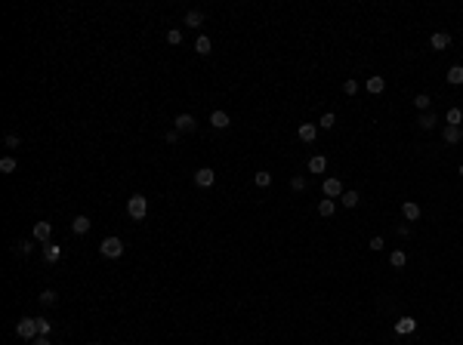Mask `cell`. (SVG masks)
Segmentation results:
<instances>
[{"instance_id":"obj_1","label":"cell","mask_w":463,"mask_h":345,"mask_svg":"<svg viewBox=\"0 0 463 345\" xmlns=\"http://www.w3.org/2000/svg\"><path fill=\"white\" fill-rule=\"evenodd\" d=\"M127 213H130V219L142 222V219H145V213H148V201L142 198V194H133V198L127 201Z\"/></svg>"},{"instance_id":"obj_2","label":"cell","mask_w":463,"mask_h":345,"mask_svg":"<svg viewBox=\"0 0 463 345\" xmlns=\"http://www.w3.org/2000/svg\"><path fill=\"white\" fill-rule=\"evenodd\" d=\"M99 253L105 259H118V256H124V244H121V237H105L99 244Z\"/></svg>"},{"instance_id":"obj_3","label":"cell","mask_w":463,"mask_h":345,"mask_svg":"<svg viewBox=\"0 0 463 345\" xmlns=\"http://www.w3.org/2000/svg\"><path fill=\"white\" fill-rule=\"evenodd\" d=\"M16 333H19L22 339L34 342V339L40 336V333H37V317H22V320H19V327H16Z\"/></svg>"},{"instance_id":"obj_4","label":"cell","mask_w":463,"mask_h":345,"mask_svg":"<svg viewBox=\"0 0 463 345\" xmlns=\"http://www.w3.org/2000/svg\"><path fill=\"white\" fill-rule=\"evenodd\" d=\"M213 182H216V172L210 167H201L198 172H195V185H198V188H210Z\"/></svg>"},{"instance_id":"obj_5","label":"cell","mask_w":463,"mask_h":345,"mask_svg":"<svg viewBox=\"0 0 463 345\" xmlns=\"http://www.w3.org/2000/svg\"><path fill=\"white\" fill-rule=\"evenodd\" d=\"M321 191H324V194H328V198H331V201H333V198H343V182H340V179H333V176H331V179H324V185H321Z\"/></svg>"},{"instance_id":"obj_6","label":"cell","mask_w":463,"mask_h":345,"mask_svg":"<svg viewBox=\"0 0 463 345\" xmlns=\"http://www.w3.org/2000/svg\"><path fill=\"white\" fill-rule=\"evenodd\" d=\"M195 126H198V123H195L192 114H179V117L173 120V130H176V133H192Z\"/></svg>"},{"instance_id":"obj_7","label":"cell","mask_w":463,"mask_h":345,"mask_svg":"<svg viewBox=\"0 0 463 345\" xmlns=\"http://www.w3.org/2000/svg\"><path fill=\"white\" fill-rule=\"evenodd\" d=\"M31 234H34V240H40V244H50V237H53V225H50V222H37Z\"/></svg>"},{"instance_id":"obj_8","label":"cell","mask_w":463,"mask_h":345,"mask_svg":"<svg viewBox=\"0 0 463 345\" xmlns=\"http://www.w3.org/2000/svg\"><path fill=\"white\" fill-rule=\"evenodd\" d=\"M430 47H432V50H438V53H442V50H448V47H451V34H445V31H435L432 37H430Z\"/></svg>"},{"instance_id":"obj_9","label":"cell","mask_w":463,"mask_h":345,"mask_svg":"<svg viewBox=\"0 0 463 345\" xmlns=\"http://www.w3.org/2000/svg\"><path fill=\"white\" fill-rule=\"evenodd\" d=\"M297 136H299L303 142H315V136H318V126H315V123H299Z\"/></svg>"},{"instance_id":"obj_10","label":"cell","mask_w":463,"mask_h":345,"mask_svg":"<svg viewBox=\"0 0 463 345\" xmlns=\"http://www.w3.org/2000/svg\"><path fill=\"white\" fill-rule=\"evenodd\" d=\"M90 225H93L90 216H74V219H71V231H74V234H87Z\"/></svg>"},{"instance_id":"obj_11","label":"cell","mask_w":463,"mask_h":345,"mask_svg":"<svg viewBox=\"0 0 463 345\" xmlns=\"http://www.w3.org/2000/svg\"><path fill=\"white\" fill-rule=\"evenodd\" d=\"M383 86H386V80L380 77V74H374V77H367V80H364V89H367V93H374V96H377V93H383Z\"/></svg>"},{"instance_id":"obj_12","label":"cell","mask_w":463,"mask_h":345,"mask_svg":"<svg viewBox=\"0 0 463 345\" xmlns=\"http://www.w3.org/2000/svg\"><path fill=\"white\" fill-rule=\"evenodd\" d=\"M401 213H404V219H408V222H417V219H420V206H417L414 201H404V203H401Z\"/></svg>"},{"instance_id":"obj_13","label":"cell","mask_w":463,"mask_h":345,"mask_svg":"<svg viewBox=\"0 0 463 345\" xmlns=\"http://www.w3.org/2000/svg\"><path fill=\"white\" fill-rule=\"evenodd\" d=\"M417 330V320L414 317H398L396 320V333H401V336H408V333Z\"/></svg>"},{"instance_id":"obj_14","label":"cell","mask_w":463,"mask_h":345,"mask_svg":"<svg viewBox=\"0 0 463 345\" xmlns=\"http://www.w3.org/2000/svg\"><path fill=\"white\" fill-rule=\"evenodd\" d=\"M442 139H445L448 145H457V142L463 139V133H460V126H445V130H442Z\"/></svg>"},{"instance_id":"obj_15","label":"cell","mask_w":463,"mask_h":345,"mask_svg":"<svg viewBox=\"0 0 463 345\" xmlns=\"http://www.w3.org/2000/svg\"><path fill=\"white\" fill-rule=\"evenodd\" d=\"M59 256H62V250L56 247L53 240H50V244H43V259L50 262V265H53V262H59Z\"/></svg>"},{"instance_id":"obj_16","label":"cell","mask_w":463,"mask_h":345,"mask_svg":"<svg viewBox=\"0 0 463 345\" xmlns=\"http://www.w3.org/2000/svg\"><path fill=\"white\" fill-rule=\"evenodd\" d=\"M417 123H420V130H435V123H438V117L432 111H423L420 117H417Z\"/></svg>"},{"instance_id":"obj_17","label":"cell","mask_w":463,"mask_h":345,"mask_svg":"<svg viewBox=\"0 0 463 345\" xmlns=\"http://www.w3.org/2000/svg\"><path fill=\"white\" fill-rule=\"evenodd\" d=\"M201 22H204L201 9H189V13H185V25H189V28H201Z\"/></svg>"},{"instance_id":"obj_18","label":"cell","mask_w":463,"mask_h":345,"mask_svg":"<svg viewBox=\"0 0 463 345\" xmlns=\"http://www.w3.org/2000/svg\"><path fill=\"white\" fill-rule=\"evenodd\" d=\"M210 123L216 126V130H226L232 120H229V114H226V111H213V114H210Z\"/></svg>"},{"instance_id":"obj_19","label":"cell","mask_w":463,"mask_h":345,"mask_svg":"<svg viewBox=\"0 0 463 345\" xmlns=\"http://www.w3.org/2000/svg\"><path fill=\"white\" fill-rule=\"evenodd\" d=\"M324 170H328V157H321V154L309 157V172H324Z\"/></svg>"},{"instance_id":"obj_20","label":"cell","mask_w":463,"mask_h":345,"mask_svg":"<svg viewBox=\"0 0 463 345\" xmlns=\"http://www.w3.org/2000/svg\"><path fill=\"white\" fill-rule=\"evenodd\" d=\"M404 262H408L404 250H392V253H389V265H392V268H404Z\"/></svg>"},{"instance_id":"obj_21","label":"cell","mask_w":463,"mask_h":345,"mask_svg":"<svg viewBox=\"0 0 463 345\" xmlns=\"http://www.w3.org/2000/svg\"><path fill=\"white\" fill-rule=\"evenodd\" d=\"M333 210H337V203H333L331 198H324V201L318 203V216H324V219H331V216H333Z\"/></svg>"},{"instance_id":"obj_22","label":"cell","mask_w":463,"mask_h":345,"mask_svg":"<svg viewBox=\"0 0 463 345\" xmlns=\"http://www.w3.org/2000/svg\"><path fill=\"white\" fill-rule=\"evenodd\" d=\"M210 47H213V43H210V37H204V34L195 40V53H198V56H207V53H210Z\"/></svg>"},{"instance_id":"obj_23","label":"cell","mask_w":463,"mask_h":345,"mask_svg":"<svg viewBox=\"0 0 463 345\" xmlns=\"http://www.w3.org/2000/svg\"><path fill=\"white\" fill-rule=\"evenodd\" d=\"M448 84H463V65H451L448 68Z\"/></svg>"},{"instance_id":"obj_24","label":"cell","mask_w":463,"mask_h":345,"mask_svg":"<svg viewBox=\"0 0 463 345\" xmlns=\"http://www.w3.org/2000/svg\"><path fill=\"white\" fill-rule=\"evenodd\" d=\"M358 201H362V194H358V191H343V198H340L343 206H358Z\"/></svg>"},{"instance_id":"obj_25","label":"cell","mask_w":463,"mask_h":345,"mask_svg":"<svg viewBox=\"0 0 463 345\" xmlns=\"http://www.w3.org/2000/svg\"><path fill=\"white\" fill-rule=\"evenodd\" d=\"M414 105L420 108V114H423V111H430V105H432V96H426V93H420V96H414Z\"/></svg>"},{"instance_id":"obj_26","label":"cell","mask_w":463,"mask_h":345,"mask_svg":"<svg viewBox=\"0 0 463 345\" xmlns=\"http://www.w3.org/2000/svg\"><path fill=\"white\" fill-rule=\"evenodd\" d=\"M253 182H257L260 188H269V185H272V172H265V170H260L257 176H253Z\"/></svg>"},{"instance_id":"obj_27","label":"cell","mask_w":463,"mask_h":345,"mask_svg":"<svg viewBox=\"0 0 463 345\" xmlns=\"http://www.w3.org/2000/svg\"><path fill=\"white\" fill-rule=\"evenodd\" d=\"M445 120H448V126H460V120H463V108H451Z\"/></svg>"},{"instance_id":"obj_28","label":"cell","mask_w":463,"mask_h":345,"mask_svg":"<svg viewBox=\"0 0 463 345\" xmlns=\"http://www.w3.org/2000/svg\"><path fill=\"white\" fill-rule=\"evenodd\" d=\"M167 43H170V47H179V43H182V31L179 28H170L167 31Z\"/></svg>"},{"instance_id":"obj_29","label":"cell","mask_w":463,"mask_h":345,"mask_svg":"<svg viewBox=\"0 0 463 345\" xmlns=\"http://www.w3.org/2000/svg\"><path fill=\"white\" fill-rule=\"evenodd\" d=\"M318 126H321V130H333V126H337V117H333V114L328 111V114H324V117L318 120Z\"/></svg>"},{"instance_id":"obj_30","label":"cell","mask_w":463,"mask_h":345,"mask_svg":"<svg viewBox=\"0 0 463 345\" xmlns=\"http://www.w3.org/2000/svg\"><path fill=\"white\" fill-rule=\"evenodd\" d=\"M50 330H53L50 320H46V317H37V333H40V336H50Z\"/></svg>"},{"instance_id":"obj_31","label":"cell","mask_w":463,"mask_h":345,"mask_svg":"<svg viewBox=\"0 0 463 345\" xmlns=\"http://www.w3.org/2000/svg\"><path fill=\"white\" fill-rule=\"evenodd\" d=\"M37 299H40V305H53V302H56V293H53V290H43Z\"/></svg>"},{"instance_id":"obj_32","label":"cell","mask_w":463,"mask_h":345,"mask_svg":"<svg viewBox=\"0 0 463 345\" xmlns=\"http://www.w3.org/2000/svg\"><path fill=\"white\" fill-rule=\"evenodd\" d=\"M13 170H16V160H13V157H3V160H0V172H13Z\"/></svg>"},{"instance_id":"obj_33","label":"cell","mask_w":463,"mask_h":345,"mask_svg":"<svg viewBox=\"0 0 463 345\" xmlns=\"http://www.w3.org/2000/svg\"><path fill=\"white\" fill-rule=\"evenodd\" d=\"M383 247H386V240L380 237V234H374V237H370V250H374V253H380Z\"/></svg>"},{"instance_id":"obj_34","label":"cell","mask_w":463,"mask_h":345,"mask_svg":"<svg viewBox=\"0 0 463 345\" xmlns=\"http://www.w3.org/2000/svg\"><path fill=\"white\" fill-rule=\"evenodd\" d=\"M291 188H294V191H303V188H306V176H294V179H291Z\"/></svg>"},{"instance_id":"obj_35","label":"cell","mask_w":463,"mask_h":345,"mask_svg":"<svg viewBox=\"0 0 463 345\" xmlns=\"http://www.w3.org/2000/svg\"><path fill=\"white\" fill-rule=\"evenodd\" d=\"M343 93H346V96H355V93H358V84H355V80H346V84H343Z\"/></svg>"},{"instance_id":"obj_36","label":"cell","mask_w":463,"mask_h":345,"mask_svg":"<svg viewBox=\"0 0 463 345\" xmlns=\"http://www.w3.org/2000/svg\"><path fill=\"white\" fill-rule=\"evenodd\" d=\"M3 142H6V148H19V145H22V139H19V136H16V133H9V136H6V139H3Z\"/></svg>"},{"instance_id":"obj_37","label":"cell","mask_w":463,"mask_h":345,"mask_svg":"<svg viewBox=\"0 0 463 345\" xmlns=\"http://www.w3.org/2000/svg\"><path fill=\"white\" fill-rule=\"evenodd\" d=\"M31 247H34L31 240H19V244H16V250H19V253H31Z\"/></svg>"},{"instance_id":"obj_38","label":"cell","mask_w":463,"mask_h":345,"mask_svg":"<svg viewBox=\"0 0 463 345\" xmlns=\"http://www.w3.org/2000/svg\"><path fill=\"white\" fill-rule=\"evenodd\" d=\"M167 142H170V145L179 142V133H176V130H167Z\"/></svg>"},{"instance_id":"obj_39","label":"cell","mask_w":463,"mask_h":345,"mask_svg":"<svg viewBox=\"0 0 463 345\" xmlns=\"http://www.w3.org/2000/svg\"><path fill=\"white\" fill-rule=\"evenodd\" d=\"M31 345H50V339H46V336H37V339H34Z\"/></svg>"},{"instance_id":"obj_40","label":"cell","mask_w":463,"mask_h":345,"mask_svg":"<svg viewBox=\"0 0 463 345\" xmlns=\"http://www.w3.org/2000/svg\"><path fill=\"white\" fill-rule=\"evenodd\" d=\"M460 176H463V164H460Z\"/></svg>"},{"instance_id":"obj_41","label":"cell","mask_w":463,"mask_h":345,"mask_svg":"<svg viewBox=\"0 0 463 345\" xmlns=\"http://www.w3.org/2000/svg\"><path fill=\"white\" fill-rule=\"evenodd\" d=\"M87 345H99V342H87Z\"/></svg>"}]
</instances>
